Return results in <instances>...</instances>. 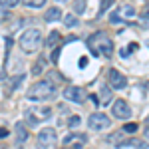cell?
I'll return each instance as SVG.
<instances>
[{"label": "cell", "mask_w": 149, "mask_h": 149, "mask_svg": "<svg viewBox=\"0 0 149 149\" xmlns=\"http://www.w3.org/2000/svg\"><path fill=\"white\" fill-rule=\"evenodd\" d=\"M54 93H56V86H54L52 81L50 80H40L30 88L28 97H30V100H50Z\"/></svg>", "instance_id": "6da1fadb"}, {"label": "cell", "mask_w": 149, "mask_h": 149, "mask_svg": "<svg viewBox=\"0 0 149 149\" xmlns=\"http://www.w3.org/2000/svg\"><path fill=\"white\" fill-rule=\"evenodd\" d=\"M40 46H42V34H40V30L30 28V30H26L20 36V48H22L24 52H36Z\"/></svg>", "instance_id": "7a4b0ae2"}, {"label": "cell", "mask_w": 149, "mask_h": 149, "mask_svg": "<svg viewBox=\"0 0 149 149\" xmlns=\"http://www.w3.org/2000/svg\"><path fill=\"white\" fill-rule=\"evenodd\" d=\"M88 125L93 131H102V129H107V127L111 125V119L105 113H102V111H95V113H92L88 117Z\"/></svg>", "instance_id": "3957f363"}, {"label": "cell", "mask_w": 149, "mask_h": 149, "mask_svg": "<svg viewBox=\"0 0 149 149\" xmlns=\"http://www.w3.org/2000/svg\"><path fill=\"white\" fill-rule=\"evenodd\" d=\"M111 111H113V115L117 119H129V117H131V107L127 105L125 100H115Z\"/></svg>", "instance_id": "277c9868"}, {"label": "cell", "mask_w": 149, "mask_h": 149, "mask_svg": "<svg viewBox=\"0 0 149 149\" xmlns=\"http://www.w3.org/2000/svg\"><path fill=\"white\" fill-rule=\"evenodd\" d=\"M107 78H109V86H111L113 90H123L127 86V78L121 72H117L115 68L109 70V76H107Z\"/></svg>", "instance_id": "5b68a950"}, {"label": "cell", "mask_w": 149, "mask_h": 149, "mask_svg": "<svg viewBox=\"0 0 149 149\" xmlns=\"http://www.w3.org/2000/svg\"><path fill=\"white\" fill-rule=\"evenodd\" d=\"M52 115V109L50 107H36L34 111H28L26 117H28V121H30V125H38V121L40 119H46Z\"/></svg>", "instance_id": "8992f818"}, {"label": "cell", "mask_w": 149, "mask_h": 149, "mask_svg": "<svg viewBox=\"0 0 149 149\" xmlns=\"http://www.w3.org/2000/svg\"><path fill=\"white\" fill-rule=\"evenodd\" d=\"M54 141H56V131H54V129H50V127L42 129V131L38 133V143H40V147H42V149L52 147V145H54Z\"/></svg>", "instance_id": "52a82bcc"}, {"label": "cell", "mask_w": 149, "mask_h": 149, "mask_svg": "<svg viewBox=\"0 0 149 149\" xmlns=\"http://www.w3.org/2000/svg\"><path fill=\"white\" fill-rule=\"evenodd\" d=\"M64 97H66L68 102L81 103L84 102V90L78 88V86H70V88H66V92H64Z\"/></svg>", "instance_id": "ba28073f"}, {"label": "cell", "mask_w": 149, "mask_h": 149, "mask_svg": "<svg viewBox=\"0 0 149 149\" xmlns=\"http://www.w3.org/2000/svg\"><path fill=\"white\" fill-rule=\"evenodd\" d=\"M97 54H103L105 58H111V54H113V42H111L105 34H102V44H100Z\"/></svg>", "instance_id": "9c48e42d"}, {"label": "cell", "mask_w": 149, "mask_h": 149, "mask_svg": "<svg viewBox=\"0 0 149 149\" xmlns=\"http://www.w3.org/2000/svg\"><path fill=\"white\" fill-rule=\"evenodd\" d=\"M117 147H133V149H147L145 141H137V139H123L117 141Z\"/></svg>", "instance_id": "30bf717a"}, {"label": "cell", "mask_w": 149, "mask_h": 149, "mask_svg": "<svg viewBox=\"0 0 149 149\" xmlns=\"http://www.w3.org/2000/svg\"><path fill=\"white\" fill-rule=\"evenodd\" d=\"M14 131H16V145H20V143H24L28 139V129L22 123H16L14 125Z\"/></svg>", "instance_id": "8fae6325"}, {"label": "cell", "mask_w": 149, "mask_h": 149, "mask_svg": "<svg viewBox=\"0 0 149 149\" xmlns=\"http://www.w3.org/2000/svg\"><path fill=\"white\" fill-rule=\"evenodd\" d=\"M44 18H46V22H58V20L62 18V10H60V8H50V10L44 14Z\"/></svg>", "instance_id": "7c38bea8"}, {"label": "cell", "mask_w": 149, "mask_h": 149, "mask_svg": "<svg viewBox=\"0 0 149 149\" xmlns=\"http://www.w3.org/2000/svg\"><path fill=\"white\" fill-rule=\"evenodd\" d=\"M100 97H102V105H107V103L111 102V90H109V86H102Z\"/></svg>", "instance_id": "4fadbf2b"}, {"label": "cell", "mask_w": 149, "mask_h": 149, "mask_svg": "<svg viewBox=\"0 0 149 149\" xmlns=\"http://www.w3.org/2000/svg\"><path fill=\"white\" fill-rule=\"evenodd\" d=\"M22 81H24V74H18V76H14V78L8 81V92H14V90H16V88H18Z\"/></svg>", "instance_id": "5bb4252c"}, {"label": "cell", "mask_w": 149, "mask_h": 149, "mask_svg": "<svg viewBox=\"0 0 149 149\" xmlns=\"http://www.w3.org/2000/svg\"><path fill=\"white\" fill-rule=\"evenodd\" d=\"M58 42H60V32H50V36H48V40H46V46H50V48H54L56 46L58 48Z\"/></svg>", "instance_id": "9a60e30c"}, {"label": "cell", "mask_w": 149, "mask_h": 149, "mask_svg": "<svg viewBox=\"0 0 149 149\" xmlns=\"http://www.w3.org/2000/svg\"><path fill=\"white\" fill-rule=\"evenodd\" d=\"M74 12L76 14H84L86 12V0H76L74 2Z\"/></svg>", "instance_id": "2e32d148"}, {"label": "cell", "mask_w": 149, "mask_h": 149, "mask_svg": "<svg viewBox=\"0 0 149 149\" xmlns=\"http://www.w3.org/2000/svg\"><path fill=\"white\" fill-rule=\"evenodd\" d=\"M113 2L115 0H102V4H100V16H102L103 12H107L111 6H113Z\"/></svg>", "instance_id": "e0dca14e"}, {"label": "cell", "mask_w": 149, "mask_h": 149, "mask_svg": "<svg viewBox=\"0 0 149 149\" xmlns=\"http://www.w3.org/2000/svg\"><path fill=\"white\" fill-rule=\"evenodd\" d=\"M24 4L30 6V8H40V6L46 4V0H24Z\"/></svg>", "instance_id": "ac0fdd59"}, {"label": "cell", "mask_w": 149, "mask_h": 149, "mask_svg": "<svg viewBox=\"0 0 149 149\" xmlns=\"http://www.w3.org/2000/svg\"><path fill=\"white\" fill-rule=\"evenodd\" d=\"M18 2H20V0H0V6H2V8H14Z\"/></svg>", "instance_id": "d6986e66"}, {"label": "cell", "mask_w": 149, "mask_h": 149, "mask_svg": "<svg viewBox=\"0 0 149 149\" xmlns=\"http://www.w3.org/2000/svg\"><path fill=\"white\" fill-rule=\"evenodd\" d=\"M64 22H66V26H76L78 24V18L74 14H68V16H64Z\"/></svg>", "instance_id": "ffe728a7"}, {"label": "cell", "mask_w": 149, "mask_h": 149, "mask_svg": "<svg viewBox=\"0 0 149 149\" xmlns=\"http://www.w3.org/2000/svg\"><path fill=\"white\" fill-rule=\"evenodd\" d=\"M60 54H62V48H60V46L54 48V50H52V56H50V60H52V62L56 64V62H58V58H60Z\"/></svg>", "instance_id": "44dd1931"}, {"label": "cell", "mask_w": 149, "mask_h": 149, "mask_svg": "<svg viewBox=\"0 0 149 149\" xmlns=\"http://www.w3.org/2000/svg\"><path fill=\"white\" fill-rule=\"evenodd\" d=\"M123 131H127V133H135V131H137V123H125V125H123Z\"/></svg>", "instance_id": "7402d4cb"}, {"label": "cell", "mask_w": 149, "mask_h": 149, "mask_svg": "<svg viewBox=\"0 0 149 149\" xmlns=\"http://www.w3.org/2000/svg\"><path fill=\"white\" fill-rule=\"evenodd\" d=\"M68 123H70V127H78V125L81 123V119L78 117V115H72V117H70V121H68Z\"/></svg>", "instance_id": "603a6c76"}, {"label": "cell", "mask_w": 149, "mask_h": 149, "mask_svg": "<svg viewBox=\"0 0 149 149\" xmlns=\"http://www.w3.org/2000/svg\"><path fill=\"white\" fill-rule=\"evenodd\" d=\"M123 14H125V16H135L133 6H129V4H127V6H123Z\"/></svg>", "instance_id": "cb8c5ba5"}, {"label": "cell", "mask_w": 149, "mask_h": 149, "mask_svg": "<svg viewBox=\"0 0 149 149\" xmlns=\"http://www.w3.org/2000/svg\"><path fill=\"white\" fill-rule=\"evenodd\" d=\"M42 68H44V64H42V62H38V64H34V68H32V74H34V76H38V74L42 72Z\"/></svg>", "instance_id": "d4e9b609"}, {"label": "cell", "mask_w": 149, "mask_h": 149, "mask_svg": "<svg viewBox=\"0 0 149 149\" xmlns=\"http://www.w3.org/2000/svg\"><path fill=\"white\" fill-rule=\"evenodd\" d=\"M4 18H8V12H6V10H2V8H0V22H2Z\"/></svg>", "instance_id": "484cf974"}, {"label": "cell", "mask_w": 149, "mask_h": 149, "mask_svg": "<svg viewBox=\"0 0 149 149\" xmlns=\"http://www.w3.org/2000/svg\"><path fill=\"white\" fill-rule=\"evenodd\" d=\"M8 135V129L6 127H0V137H6Z\"/></svg>", "instance_id": "4316f807"}, {"label": "cell", "mask_w": 149, "mask_h": 149, "mask_svg": "<svg viewBox=\"0 0 149 149\" xmlns=\"http://www.w3.org/2000/svg\"><path fill=\"white\" fill-rule=\"evenodd\" d=\"M135 50H137V44H135V42H133V44H129V48H127V52H135Z\"/></svg>", "instance_id": "83f0119b"}, {"label": "cell", "mask_w": 149, "mask_h": 149, "mask_svg": "<svg viewBox=\"0 0 149 149\" xmlns=\"http://www.w3.org/2000/svg\"><path fill=\"white\" fill-rule=\"evenodd\" d=\"M109 20H111V22H117V20H119V16H117V14H111V16H109Z\"/></svg>", "instance_id": "f1b7e54d"}, {"label": "cell", "mask_w": 149, "mask_h": 149, "mask_svg": "<svg viewBox=\"0 0 149 149\" xmlns=\"http://www.w3.org/2000/svg\"><path fill=\"white\" fill-rule=\"evenodd\" d=\"M86 64H88V60H86V58H81V60H80V68H84Z\"/></svg>", "instance_id": "f546056e"}, {"label": "cell", "mask_w": 149, "mask_h": 149, "mask_svg": "<svg viewBox=\"0 0 149 149\" xmlns=\"http://www.w3.org/2000/svg\"><path fill=\"white\" fill-rule=\"evenodd\" d=\"M143 18H145V20H149V10L145 12V14H143Z\"/></svg>", "instance_id": "4dcf8cb0"}, {"label": "cell", "mask_w": 149, "mask_h": 149, "mask_svg": "<svg viewBox=\"0 0 149 149\" xmlns=\"http://www.w3.org/2000/svg\"><path fill=\"white\" fill-rule=\"evenodd\" d=\"M58 2H66V0H58Z\"/></svg>", "instance_id": "1f68e13d"}]
</instances>
